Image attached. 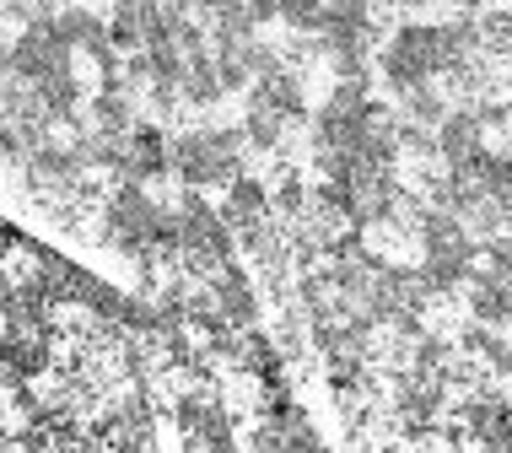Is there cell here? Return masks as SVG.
<instances>
[{
	"label": "cell",
	"instance_id": "obj_1",
	"mask_svg": "<svg viewBox=\"0 0 512 453\" xmlns=\"http://www.w3.org/2000/svg\"><path fill=\"white\" fill-rule=\"evenodd\" d=\"M243 130H184L168 141V173L184 189H227L243 173Z\"/></svg>",
	"mask_w": 512,
	"mask_h": 453
},
{
	"label": "cell",
	"instance_id": "obj_2",
	"mask_svg": "<svg viewBox=\"0 0 512 453\" xmlns=\"http://www.w3.org/2000/svg\"><path fill=\"white\" fill-rule=\"evenodd\" d=\"M378 65L399 98L410 87H426L432 76H442V22H399L394 38L378 54Z\"/></svg>",
	"mask_w": 512,
	"mask_h": 453
},
{
	"label": "cell",
	"instance_id": "obj_3",
	"mask_svg": "<svg viewBox=\"0 0 512 453\" xmlns=\"http://www.w3.org/2000/svg\"><path fill=\"white\" fill-rule=\"evenodd\" d=\"M60 71H71V44L60 38L54 17L27 22V27H22V38L11 44V76H22V81H44V76H60Z\"/></svg>",
	"mask_w": 512,
	"mask_h": 453
},
{
	"label": "cell",
	"instance_id": "obj_4",
	"mask_svg": "<svg viewBox=\"0 0 512 453\" xmlns=\"http://www.w3.org/2000/svg\"><path fill=\"white\" fill-rule=\"evenodd\" d=\"M205 286H211V302L221 308V319H227V324L248 329V324L259 319V292H254V281H248L232 259H227V265H216Z\"/></svg>",
	"mask_w": 512,
	"mask_h": 453
},
{
	"label": "cell",
	"instance_id": "obj_5",
	"mask_svg": "<svg viewBox=\"0 0 512 453\" xmlns=\"http://www.w3.org/2000/svg\"><path fill=\"white\" fill-rule=\"evenodd\" d=\"M480 146H486V125H480L475 108H448L442 125H437V157L448 162V168H464Z\"/></svg>",
	"mask_w": 512,
	"mask_h": 453
},
{
	"label": "cell",
	"instance_id": "obj_6",
	"mask_svg": "<svg viewBox=\"0 0 512 453\" xmlns=\"http://www.w3.org/2000/svg\"><path fill=\"white\" fill-rule=\"evenodd\" d=\"M464 302H469V313H475V324H491V329L512 324V286L496 276V270H469Z\"/></svg>",
	"mask_w": 512,
	"mask_h": 453
},
{
	"label": "cell",
	"instance_id": "obj_7",
	"mask_svg": "<svg viewBox=\"0 0 512 453\" xmlns=\"http://www.w3.org/2000/svg\"><path fill=\"white\" fill-rule=\"evenodd\" d=\"M248 98L265 103V108H275L286 125H302V119H308V92H302V76L286 71V65H281V71H270V76H259Z\"/></svg>",
	"mask_w": 512,
	"mask_h": 453
},
{
	"label": "cell",
	"instance_id": "obj_8",
	"mask_svg": "<svg viewBox=\"0 0 512 453\" xmlns=\"http://www.w3.org/2000/svg\"><path fill=\"white\" fill-rule=\"evenodd\" d=\"M265 216H270V189L259 184V178L238 173V178L227 184V200H221V222L238 232V227H248V222H265Z\"/></svg>",
	"mask_w": 512,
	"mask_h": 453
},
{
	"label": "cell",
	"instance_id": "obj_9",
	"mask_svg": "<svg viewBox=\"0 0 512 453\" xmlns=\"http://www.w3.org/2000/svg\"><path fill=\"white\" fill-rule=\"evenodd\" d=\"M87 119H92V130H103V135H130V130H135V103H130V92L103 87L98 98L87 103Z\"/></svg>",
	"mask_w": 512,
	"mask_h": 453
},
{
	"label": "cell",
	"instance_id": "obj_10",
	"mask_svg": "<svg viewBox=\"0 0 512 453\" xmlns=\"http://www.w3.org/2000/svg\"><path fill=\"white\" fill-rule=\"evenodd\" d=\"M243 141L254 146V151H281V141H286V119L275 114V108H265V103H254V98H248V114H243Z\"/></svg>",
	"mask_w": 512,
	"mask_h": 453
},
{
	"label": "cell",
	"instance_id": "obj_11",
	"mask_svg": "<svg viewBox=\"0 0 512 453\" xmlns=\"http://www.w3.org/2000/svg\"><path fill=\"white\" fill-rule=\"evenodd\" d=\"M442 114H448V98H442V92H432V81H426V87H410V92H405V119H415V125L437 130V125H442Z\"/></svg>",
	"mask_w": 512,
	"mask_h": 453
},
{
	"label": "cell",
	"instance_id": "obj_12",
	"mask_svg": "<svg viewBox=\"0 0 512 453\" xmlns=\"http://www.w3.org/2000/svg\"><path fill=\"white\" fill-rule=\"evenodd\" d=\"M0 76H11V44L0 38Z\"/></svg>",
	"mask_w": 512,
	"mask_h": 453
},
{
	"label": "cell",
	"instance_id": "obj_13",
	"mask_svg": "<svg viewBox=\"0 0 512 453\" xmlns=\"http://www.w3.org/2000/svg\"><path fill=\"white\" fill-rule=\"evenodd\" d=\"M459 6H475V0H459Z\"/></svg>",
	"mask_w": 512,
	"mask_h": 453
}]
</instances>
